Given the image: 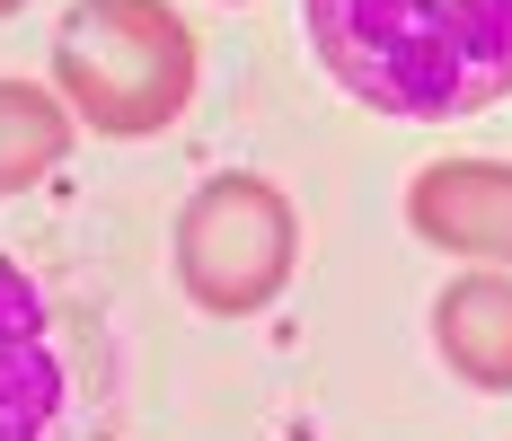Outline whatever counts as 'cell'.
Segmentation results:
<instances>
[{
	"instance_id": "7",
	"label": "cell",
	"mask_w": 512,
	"mask_h": 441,
	"mask_svg": "<svg viewBox=\"0 0 512 441\" xmlns=\"http://www.w3.org/2000/svg\"><path fill=\"white\" fill-rule=\"evenodd\" d=\"M71 142H80V124H71V106L53 98L45 80H0V195L45 186L71 159Z\"/></svg>"
},
{
	"instance_id": "2",
	"label": "cell",
	"mask_w": 512,
	"mask_h": 441,
	"mask_svg": "<svg viewBox=\"0 0 512 441\" xmlns=\"http://www.w3.org/2000/svg\"><path fill=\"white\" fill-rule=\"evenodd\" d=\"M195 27L168 0H71L53 27V98L106 142H151L195 106Z\"/></svg>"
},
{
	"instance_id": "3",
	"label": "cell",
	"mask_w": 512,
	"mask_h": 441,
	"mask_svg": "<svg viewBox=\"0 0 512 441\" xmlns=\"http://www.w3.org/2000/svg\"><path fill=\"white\" fill-rule=\"evenodd\" d=\"M168 256H177V283L204 318H256L283 300L292 265H301V212L274 177L221 168L186 195Z\"/></svg>"
},
{
	"instance_id": "4",
	"label": "cell",
	"mask_w": 512,
	"mask_h": 441,
	"mask_svg": "<svg viewBox=\"0 0 512 441\" xmlns=\"http://www.w3.org/2000/svg\"><path fill=\"white\" fill-rule=\"evenodd\" d=\"M407 230L477 274H512V159H424L407 177Z\"/></svg>"
},
{
	"instance_id": "1",
	"label": "cell",
	"mask_w": 512,
	"mask_h": 441,
	"mask_svg": "<svg viewBox=\"0 0 512 441\" xmlns=\"http://www.w3.org/2000/svg\"><path fill=\"white\" fill-rule=\"evenodd\" d=\"M309 53L371 115L460 124L512 98V0H301Z\"/></svg>"
},
{
	"instance_id": "8",
	"label": "cell",
	"mask_w": 512,
	"mask_h": 441,
	"mask_svg": "<svg viewBox=\"0 0 512 441\" xmlns=\"http://www.w3.org/2000/svg\"><path fill=\"white\" fill-rule=\"evenodd\" d=\"M0 9H18V0H0Z\"/></svg>"
},
{
	"instance_id": "6",
	"label": "cell",
	"mask_w": 512,
	"mask_h": 441,
	"mask_svg": "<svg viewBox=\"0 0 512 441\" xmlns=\"http://www.w3.org/2000/svg\"><path fill=\"white\" fill-rule=\"evenodd\" d=\"M433 344L477 397H512V274H451L433 292Z\"/></svg>"
},
{
	"instance_id": "5",
	"label": "cell",
	"mask_w": 512,
	"mask_h": 441,
	"mask_svg": "<svg viewBox=\"0 0 512 441\" xmlns=\"http://www.w3.org/2000/svg\"><path fill=\"white\" fill-rule=\"evenodd\" d=\"M53 415H62V353L45 292L27 283V265L0 256V441H45Z\"/></svg>"
}]
</instances>
